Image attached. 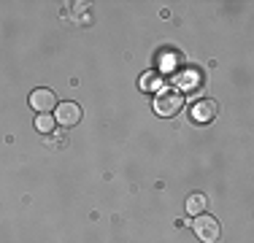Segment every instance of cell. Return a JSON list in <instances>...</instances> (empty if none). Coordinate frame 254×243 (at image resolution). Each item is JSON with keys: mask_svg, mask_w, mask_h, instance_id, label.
<instances>
[{"mask_svg": "<svg viewBox=\"0 0 254 243\" xmlns=\"http://www.w3.org/2000/svg\"><path fill=\"white\" fill-rule=\"evenodd\" d=\"M184 106V95L173 87H160L154 95V111L157 117H176Z\"/></svg>", "mask_w": 254, "mask_h": 243, "instance_id": "6da1fadb", "label": "cell"}, {"mask_svg": "<svg viewBox=\"0 0 254 243\" xmlns=\"http://www.w3.org/2000/svg\"><path fill=\"white\" fill-rule=\"evenodd\" d=\"M195 235L200 238L203 243H216V238H219V222H216L214 216H205V214H200V216H195Z\"/></svg>", "mask_w": 254, "mask_h": 243, "instance_id": "7a4b0ae2", "label": "cell"}, {"mask_svg": "<svg viewBox=\"0 0 254 243\" xmlns=\"http://www.w3.org/2000/svg\"><path fill=\"white\" fill-rule=\"evenodd\" d=\"M54 122L63 127H73L81 122V106L78 103H57L54 108Z\"/></svg>", "mask_w": 254, "mask_h": 243, "instance_id": "3957f363", "label": "cell"}, {"mask_svg": "<svg viewBox=\"0 0 254 243\" xmlns=\"http://www.w3.org/2000/svg\"><path fill=\"white\" fill-rule=\"evenodd\" d=\"M30 106L38 114H52L54 108H57V95H54L52 89L41 87V89H35V92H30Z\"/></svg>", "mask_w": 254, "mask_h": 243, "instance_id": "277c9868", "label": "cell"}, {"mask_svg": "<svg viewBox=\"0 0 254 243\" xmlns=\"http://www.w3.org/2000/svg\"><path fill=\"white\" fill-rule=\"evenodd\" d=\"M216 114H219V106H216L214 100H197L195 106H192V122H197V124L214 122Z\"/></svg>", "mask_w": 254, "mask_h": 243, "instance_id": "5b68a950", "label": "cell"}, {"mask_svg": "<svg viewBox=\"0 0 254 243\" xmlns=\"http://www.w3.org/2000/svg\"><path fill=\"white\" fill-rule=\"evenodd\" d=\"M205 205H208V200H205V194L195 192V194H190V197H187V214H192V216H200L203 211H205Z\"/></svg>", "mask_w": 254, "mask_h": 243, "instance_id": "8992f818", "label": "cell"}, {"mask_svg": "<svg viewBox=\"0 0 254 243\" xmlns=\"http://www.w3.org/2000/svg\"><path fill=\"white\" fill-rule=\"evenodd\" d=\"M138 87H141L143 92H157V89H160V73H157V70H146L141 78H138Z\"/></svg>", "mask_w": 254, "mask_h": 243, "instance_id": "52a82bcc", "label": "cell"}, {"mask_svg": "<svg viewBox=\"0 0 254 243\" xmlns=\"http://www.w3.org/2000/svg\"><path fill=\"white\" fill-rule=\"evenodd\" d=\"M54 124H57V122H54V114H38V117H35V130L44 132V135H52Z\"/></svg>", "mask_w": 254, "mask_h": 243, "instance_id": "ba28073f", "label": "cell"}]
</instances>
